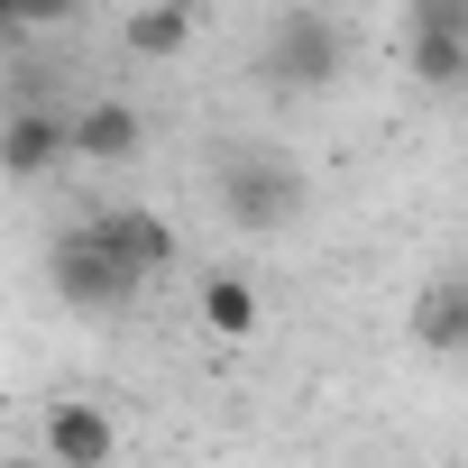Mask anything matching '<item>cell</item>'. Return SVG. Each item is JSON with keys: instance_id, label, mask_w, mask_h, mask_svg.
<instances>
[{"instance_id": "obj_1", "label": "cell", "mask_w": 468, "mask_h": 468, "mask_svg": "<svg viewBox=\"0 0 468 468\" xmlns=\"http://www.w3.org/2000/svg\"><path fill=\"white\" fill-rule=\"evenodd\" d=\"M349 65V28L331 10H276L267 47H258V83L267 92H322Z\"/></svg>"}, {"instance_id": "obj_2", "label": "cell", "mask_w": 468, "mask_h": 468, "mask_svg": "<svg viewBox=\"0 0 468 468\" xmlns=\"http://www.w3.org/2000/svg\"><path fill=\"white\" fill-rule=\"evenodd\" d=\"M220 202H229L239 229H285V220H303L313 184H303V165L276 156V147H229V156H220Z\"/></svg>"}, {"instance_id": "obj_3", "label": "cell", "mask_w": 468, "mask_h": 468, "mask_svg": "<svg viewBox=\"0 0 468 468\" xmlns=\"http://www.w3.org/2000/svg\"><path fill=\"white\" fill-rule=\"evenodd\" d=\"M47 285H56V303H65V313H120V303H138V276L92 239L83 220L47 249Z\"/></svg>"}, {"instance_id": "obj_4", "label": "cell", "mask_w": 468, "mask_h": 468, "mask_svg": "<svg viewBox=\"0 0 468 468\" xmlns=\"http://www.w3.org/2000/svg\"><path fill=\"white\" fill-rule=\"evenodd\" d=\"M404 65L431 92H468V0H422L404 28Z\"/></svg>"}, {"instance_id": "obj_5", "label": "cell", "mask_w": 468, "mask_h": 468, "mask_svg": "<svg viewBox=\"0 0 468 468\" xmlns=\"http://www.w3.org/2000/svg\"><path fill=\"white\" fill-rule=\"evenodd\" d=\"M65 156H74V129H65L56 101H19L10 120H0V175L10 184H47Z\"/></svg>"}, {"instance_id": "obj_6", "label": "cell", "mask_w": 468, "mask_h": 468, "mask_svg": "<svg viewBox=\"0 0 468 468\" xmlns=\"http://www.w3.org/2000/svg\"><path fill=\"white\" fill-rule=\"evenodd\" d=\"M37 441H47V468H111L120 422H111V404H92V395H56L47 422H37Z\"/></svg>"}, {"instance_id": "obj_7", "label": "cell", "mask_w": 468, "mask_h": 468, "mask_svg": "<svg viewBox=\"0 0 468 468\" xmlns=\"http://www.w3.org/2000/svg\"><path fill=\"white\" fill-rule=\"evenodd\" d=\"M83 229H92V239H101V249H111L138 285L175 267V220H165V211H138V202H129V211H92Z\"/></svg>"}, {"instance_id": "obj_8", "label": "cell", "mask_w": 468, "mask_h": 468, "mask_svg": "<svg viewBox=\"0 0 468 468\" xmlns=\"http://www.w3.org/2000/svg\"><path fill=\"white\" fill-rule=\"evenodd\" d=\"M65 129H74V156H83V165H129V156L147 147V111H138V101H120V92H101V101L65 111Z\"/></svg>"}, {"instance_id": "obj_9", "label": "cell", "mask_w": 468, "mask_h": 468, "mask_svg": "<svg viewBox=\"0 0 468 468\" xmlns=\"http://www.w3.org/2000/svg\"><path fill=\"white\" fill-rule=\"evenodd\" d=\"M413 340L431 358H468V276H431L413 294Z\"/></svg>"}, {"instance_id": "obj_10", "label": "cell", "mask_w": 468, "mask_h": 468, "mask_svg": "<svg viewBox=\"0 0 468 468\" xmlns=\"http://www.w3.org/2000/svg\"><path fill=\"white\" fill-rule=\"evenodd\" d=\"M193 313H202V331H211V340H258V322H267V303H258V285H249V276H202Z\"/></svg>"}, {"instance_id": "obj_11", "label": "cell", "mask_w": 468, "mask_h": 468, "mask_svg": "<svg viewBox=\"0 0 468 468\" xmlns=\"http://www.w3.org/2000/svg\"><path fill=\"white\" fill-rule=\"evenodd\" d=\"M120 47H129V56H184V47H193V10H129Z\"/></svg>"}, {"instance_id": "obj_12", "label": "cell", "mask_w": 468, "mask_h": 468, "mask_svg": "<svg viewBox=\"0 0 468 468\" xmlns=\"http://www.w3.org/2000/svg\"><path fill=\"white\" fill-rule=\"evenodd\" d=\"M19 37V10H10V0H0V47H10Z\"/></svg>"}]
</instances>
